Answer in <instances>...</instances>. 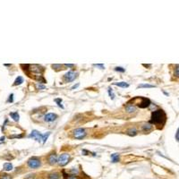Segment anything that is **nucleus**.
Here are the masks:
<instances>
[{
  "instance_id": "f257e3e1",
  "label": "nucleus",
  "mask_w": 179,
  "mask_h": 179,
  "mask_svg": "<svg viewBox=\"0 0 179 179\" xmlns=\"http://www.w3.org/2000/svg\"><path fill=\"white\" fill-rule=\"evenodd\" d=\"M166 119H167V116L165 112L162 109H158L152 112L151 123L154 125H164Z\"/></svg>"
},
{
  "instance_id": "f03ea898",
  "label": "nucleus",
  "mask_w": 179,
  "mask_h": 179,
  "mask_svg": "<svg viewBox=\"0 0 179 179\" xmlns=\"http://www.w3.org/2000/svg\"><path fill=\"white\" fill-rule=\"evenodd\" d=\"M27 165H28V167H30V168L36 169V168H39V167H40L41 161H40V160H39L38 158H35V157H33V158H30V160H28Z\"/></svg>"
},
{
  "instance_id": "7ed1b4c3",
  "label": "nucleus",
  "mask_w": 179,
  "mask_h": 179,
  "mask_svg": "<svg viewBox=\"0 0 179 179\" xmlns=\"http://www.w3.org/2000/svg\"><path fill=\"white\" fill-rule=\"evenodd\" d=\"M76 77H77V73L71 70V71H68L66 74H65V75L63 76V80L65 83H70V81L75 80Z\"/></svg>"
},
{
  "instance_id": "20e7f679",
  "label": "nucleus",
  "mask_w": 179,
  "mask_h": 179,
  "mask_svg": "<svg viewBox=\"0 0 179 179\" xmlns=\"http://www.w3.org/2000/svg\"><path fill=\"white\" fill-rule=\"evenodd\" d=\"M70 160V154L68 153H62L60 156L58 157V161H57V164L61 167H64L66 164H68Z\"/></svg>"
},
{
  "instance_id": "39448f33",
  "label": "nucleus",
  "mask_w": 179,
  "mask_h": 179,
  "mask_svg": "<svg viewBox=\"0 0 179 179\" xmlns=\"http://www.w3.org/2000/svg\"><path fill=\"white\" fill-rule=\"evenodd\" d=\"M86 134H87V132H86L85 129H83V128H77V129L73 131V135H74V138L78 139V140L84 138Z\"/></svg>"
},
{
  "instance_id": "423d86ee",
  "label": "nucleus",
  "mask_w": 179,
  "mask_h": 179,
  "mask_svg": "<svg viewBox=\"0 0 179 179\" xmlns=\"http://www.w3.org/2000/svg\"><path fill=\"white\" fill-rule=\"evenodd\" d=\"M29 138H32V139H35L37 141H39V142H40V141H42V138H43V134H40L39 131H37V130H32V132L30 134V135H29Z\"/></svg>"
},
{
  "instance_id": "0eeeda50",
  "label": "nucleus",
  "mask_w": 179,
  "mask_h": 179,
  "mask_svg": "<svg viewBox=\"0 0 179 179\" xmlns=\"http://www.w3.org/2000/svg\"><path fill=\"white\" fill-rule=\"evenodd\" d=\"M141 101L140 103H138V106L141 108V109H146V108L149 107L150 105L151 104V100L147 98H143V97H141Z\"/></svg>"
},
{
  "instance_id": "6e6552de",
  "label": "nucleus",
  "mask_w": 179,
  "mask_h": 179,
  "mask_svg": "<svg viewBox=\"0 0 179 179\" xmlns=\"http://www.w3.org/2000/svg\"><path fill=\"white\" fill-rule=\"evenodd\" d=\"M57 118V115L54 113H48L44 116V121L48 123H51L54 122L55 120Z\"/></svg>"
},
{
  "instance_id": "1a4fd4ad",
  "label": "nucleus",
  "mask_w": 179,
  "mask_h": 179,
  "mask_svg": "<svg viewBox=\"0 0 179 179\" xmlns=\"http://www.w3.org/2000/svg\"><path fill=\"white\" fill-rule=\"evenodd\" d=\"M57 161H58V158H57L56 153H51L48 157V162L49 165H51V166L56 165L57 163Z\"/></svg>"
},
{
  "instance_id": "9d476101",
  "label": "nucleus",
  "mask_w": 179,
  "mask_h": 179,
  "mask_svg": "<svg viewBox=\"0 0 179 179\" xmlns=\"http://www.w3.org/2000/svg\"><path fill=\"white\" fill-rule=\"evenodd\" d=\"M125 110H126L127 113H134L136 111V108L134 104L131 103H127L125 105Z\"/></svg>"
},
{
  "instance_id": "9b49d317",
  "label": "nucleus",
  "mask_w": 179,
  "mask_h": 179,
  "mask_svg": "<svg viewBox=\"0 0 179 179\" xmlns=\"http://www.w3.org/2000/svg\"><path fill=\"white\" fill-rule=\"evenodd\" d=\"M152 129V125L150 123H145L142 125V130L144 132H149Z\"/></svg>"
},
{
  "instance_id": "f8f14e48",
  "label": "nucleus",
  "mask_w": 179,
  "mask_h": 179,
  "mask_svg": "<svg viewBox=\"0 0 179 179\" xmlns=\"http://www.w3.org/2000/svg\"><path fill=\"white\" fill-rule=\"evenodd\" d=\"M126 132H127V134L129 136H135L136 134H137V130H136V128L132 127V128H130V129H128Z\"/></svg>"
},
{
  "instance_id": "ddd939ff",
  "label": "nucleus",
  "mask_w": 179,
  "mask_h": 179,
  "mask_svg": "<svg viewBox=\"0 0 179 179\" xmlns=\"http://www.w3.org/2000/svg\"><path fill=\"white\" fill-rule=\"evenodd\" d=\"M113 84L116 85V86H118V87H121V88H127V87H129V84H128L127 83H125V81H119V83H114Z\"/></svg>"
},
{
  "instance_id": "4468645a",
  "label": "nucleus",
  "mask_w": 179,
  "mask_h": 179,
  "mask_svg": "<svg viewBox=\"0 0 179 179\" xmlns=\"http://www.w3.org/2000/svg\"><path fill=\"white\" fill-rule=\"evenodd\" d=\"M60 178V174L57 172H54L48 175V179H59Z\"/></svg>"
},
{
  "instance_id": "2eb2a0df",
  "label": "nucleus",
  "mask_w": 179,
  "mask_h": 179,
  "mask_svg": "<svg viewBox=\"0 0 179 179\" xmlns=\"http://www.w3.org/2000/svg\"><path fill=\"white\" fill-rule=\"evenodd\" d=\"M10 116L12 117L14 120L15 121V122H18L19 121V114H18V112H12V113H10Z\"/></svg>"
},
{
  "instance_id": "dca6fc26",
  "label": "nucleus",
  "mask_w": 179,
  "mask_h": 179,
  "mask_svg": "<svg viewBox=\"0 0 179 179\" xmlns=\"http://www.w3.org/2000/svg\"><path fill=\"white\" fill-rule=\"evenodd\" d=\"M3 167L5 171H11V170H13V165L11 163H5Z\"/></svg>"
},
{
  "instance_id": "f3484780",
  "label": "nucleus",
  "mask_w": 179,
  "mask_h": 179,
  "mask_svg": "<svg viewBox=\"0 0 179 179\" xmlns=\"http://www.w3.org/2000/svg\"><path fill=\"white\" fill-rule=\"evenodd\" d=\"M23 83V78L22 76H18L16 79H15V81H14V86L20 85V84H22Z\"/></svg>"
},
{
  "instance_id": "a211bd4d",
  "label": "nucleus",
  "mask_w": 179,
  "mask_h": 179,
  "mask_svg": "<svg viewBox=\"0 0 179 179\" xmlns=\"http://www.w3.org/2000/svg\"><path fill=\"white\" fill-rule=\"evenodd\" d=\"M111 160H112V162H113V163L118 162V161H119V154H117V153L112 154V155H111Z\"/></svg>"
},
{
  "instance_id": "6ab92c4d",
  "label": "nucleus",
  "mask_w": 179,
  "mask_h": 179,
  "mask_svg": "<svg viewBox=\"0 0 179 179\" xmlns=\"http://www.w3.org/2000/svg\"><path fill=\"white\" fill-rule=\"evenodd\" d=\"M64 178L65 179H80L78 176H75V175H65L64 176Z\"/></svg>"
},
{
  "instance_id": "aec40b11",
  "label": "nucleus",
  "mask_w": 179,
  "mask_h": 179,
  "mask_svg": "<svg viewBox=\"0 0 179 179\" xmlns=\"http://www.w3.org/2000/svg\"><path fill=\"white\" fill-rule=\"evenodd\" d=\"M155 86L149 84V83H142V84L138 85V88H154Z\"/></svg>"
},
{
  "instance_id": "412c9836",
  "label": "nucleus",
  "mask_w": 179,
  "mask_h": 179,
  "mask_svg": "<svg viewBox=\"0 0 179 179\" xmlns=\"http://www.w3.org/2000/svg\"><path fill=\"white\" fill-rule=\"evenodd\" d=\"M79 173V170L77 167H72V168L70 169V171H69V174L70 175H77Z\"/></svg>"
},
{
  "instance_id": "4be33fe9",
  "label": "nucleus",
  "mask_w": 179,
  "mask_h": 179,
  "mask_svg": "<svg viewBox=\"0 0 179 179\" xmlns=\"http://www.w3.org/2000/svg\"><path fill=\"white\" fill-rule=\"evenodd\" d=\"M55 102L57 104V106H58L59 108L64 109V106L62 105V99H55Z\"/></svg>"
},
{
  "instance_id": "5701e85b",
  "label": "nucleus",
  "mask_w": 179,
  "mask_h": 179,
  "mask_svg": "<svg viewBox=\"0 0 179 179\" xmlns=\"http://www.w3.org/2000/svg\"><path fill=\"white\" fill-rule=\"evenodd\" d=\"M108 92H109V97L111 98V99H115V94H114V92H113V90H112L111 88H109V90H108Z\"/></svg>"
},
{
  "instance_id": "b1692460",
  "label": "nucleus",
  "mask_w": 179,
  "mask_h": 179,
  "mask_svg": "<svg viewBox=\"0 0 179 179\" xmlns=\"http://www.w3.org/2000/svg\"><path fill=\"white\" fill-rule=\"evenodd\" d=\"M49 135H50V132H48L47 134H43V138H42V142H43V143H45L46 141H47L48 138V136H49Z\"/></svg>"
},
{
  "instance_id": "393cba45",
  "label": "nucleus",
  "mask_w": 179,
  "mask_h": 179,
  "mask_svg": "<svg viewBox=\"0 0 179 179\" xmlns=\"http://www.w3.org/2000/svg\"><path fill=\"white\" fill-rule=\"evenodd\" d=\"M174 74H175V76H176V77H178V78H179V65H176V68H175Z\"/></svg>"
},
{
  "instance_id": "a878e982",
  "label": "nucleus",
  "mask_w": 179,
  "mask_h": 179,
  "mask_svg": "<svg viewBox=\"0 0 179 179\" xmlns=\"http://www.w3.org/2000/svg\"><path fill=\"white\" fill-rule=\"evenodd\" d=\"M0 179H12V176L7 174H4L2 176H0Z\"/></svg>"
},
{
  "instance_id": "bb28decb",
  "label": "nucleus",
  "mask_w": 179,
  "mask_h": 179,
  "mask_svg": "<svg viewBox=\"0 0 179 179\" xmlns=\"http://www.w3.org/2000/svg\"><path fill=\"white\" fill-rule=\"evenodd\" d=\"M115 71H116V72H119V73H125V68L123 67H120V66H117V67L115 68Z\"/></svg>"
},
{
  "instance_id": "cd10ccee",
  "label": "nucleus",
  "mask_w": 179,
  "mask_h": 179,
  "mask_svg": "<svg viewBox=\"0 0 179 179\" xmlns=\"http://www.w3.org/2000/svg\"><path fill=\"white\" fill-rule=\"evenodd\" d=\"M14 101V94H11L10 96H9V99H8V100H7V102H13Z\"/></svg>"
},
{
  "instance_id": "c85d7f7f",
  "label": "nucleus",
  "mask_w": 179,
  "mask_h": 179,
  "mask_svg": "<svg viewBox=\"0 0 179 179\" xmlns=\"http://www.w3.org/2000/svg\"><path fill=\"white\" fill-rule=\"evenodd\" d=\"M37 88H38V89L44 90V89H45V86L42 85V84H41V83H39V84H37Z\"/></svg>"
},
{
  "instance_id": "c756f323",
  "label": "nucleus",
  "mask_w": 179,
  "mask_h": 179,
  "mask_svg": "<svg viewBox=\"0 0 179 179\" xmlns=\"http://www.w3.org/2000/svg\"><path fill=\"white\" fill-rule=\"evenodd\" d=\"M93 66H96V67H99L101 68V69H103L105 66H104V65H99V64H95V65H93Z\"/></svg>"
},
{
  "instance_id": "7c9ffc66",
  "label": "nucleus",
  "mask_w": 179,
  "mask_h": 179,
  "mask_svg": "<svg viewBox=\"0 0 179 179\" xmlns=\"http://www.w3.org/2000/svg\"><path fill=\"white\" fill-rule=\"evenodd\" d=\"M64 65H65V67H74V65H73V64H65Z\"/></svg>"
},
{
  "instance_id": "2f4dec72",
  "label": "nucleus",
  "mask_w": 179,
  "mask_h": 179,
  "mask_svg": "<svg viewBox=\"0 0 179 179\" xmlns=\"http://www.w3.org/2000/svg\"><path fill=\"white\" fill-rule=\"evenodd\" d=\"M176 139L177 140V141H179V128H178L177 132H176Z\"/></svg>"
},
{
  "instance_id": "473e14b6",
  "label": "nucleus",
  "mask_w": 179,
  "mask_h": 179,
  "mask_svg": "<svg viewBox=\"0 0 179 179\" xmlns=\"http://www.w3.org/2000/svg\"><path fill=\"white\" fill-rule=\"evenodd\" d=\"M79 87V83H77L76 85H74L73 86L72 88H71V90H74V89H76V88H78Z\"/></svg>"
},
{
  "instance_id": "72a5a7b5",
  "label": "nucleus",
  "mask_w": 179,
  "mask_h": 179,
  "mask_svg": "<svg viewBox=\"0 0 179 179\" xmlns=\"http://www.w3.org/2000/svg\"><path fill=\"white\" fill-rule=\"evenodd\" d=\"M4 140H5V137H1V138H0V141H3Z\"/></svg>"
}]
</instances>
